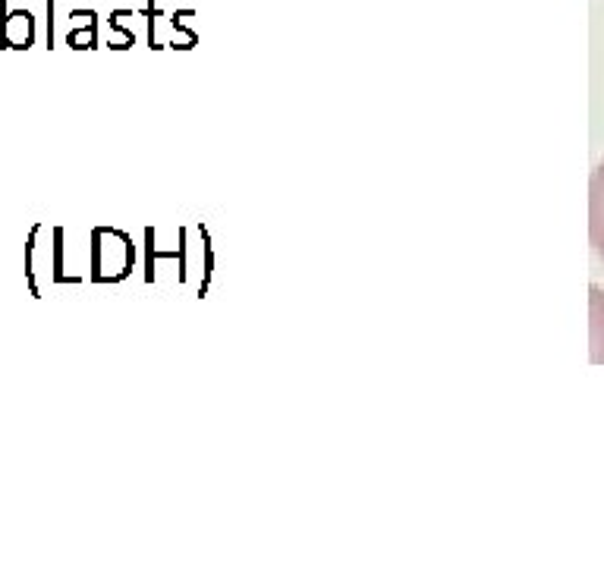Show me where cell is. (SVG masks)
<instances>
[{
	"instance_id": "cell-1",
	"label": "cell",
	"mask_w": 604,
	"mask_h": 566,
	"mask_svg": "<svg viewBox=\"0 0 604 566\" xmlns=\"http://www.w3.org/2000/svg\"><path fill=\"white\" fill-rule=\"evenodd\" d=\"M589 236L598 258L604 261V161L595 167L589 183Z\"/></svg>"
},
{
	"instance_id": "cell-2",
	"label": "cell",
	"mask_w": 604,
	"mask_h": 566,
	"mask_svg": "<svg viewBox=\"0 0 604 566\" xmlns=\"http://www.w3.org/2000/svg\"><path fill=\"white\" fill-rule=\"evenodd\" d=\"M4 45L7 48H29L32 45V16L16 10L4 16Z\"/></svg>"
},
{
	"instance_id": "cell-3",
	"label": "cell",
	"mask_w": 604,
	"mask_h": 566,
	"mask_svg": "<svg viewBox=\"0 0 604 566\" xmlns=\"http://www.w3.org/2000/svg\"><path fill=\"white\" fill-rule=\"evenodd\" d=\"M589 302H592V362L604 365V290L592 287L589 290Z\"/></svg>"
}]
</instances>
